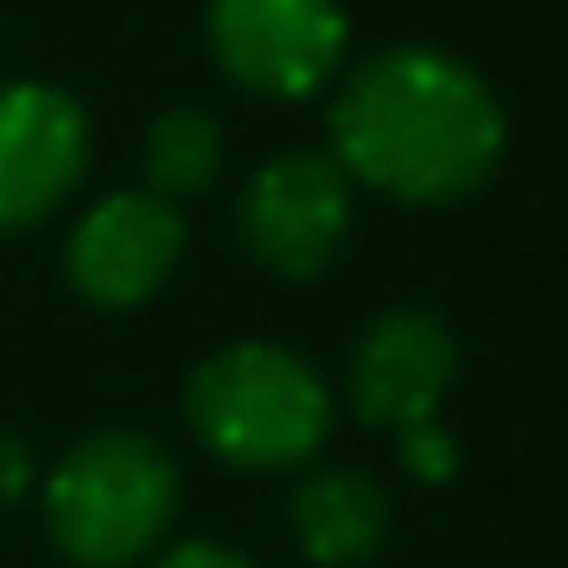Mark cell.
I'll return each instance as SVG.
<instances>
[{"instance_id": "ba28073f", "label": "cell", "mask_w": 568, "mask_h": 568, "mask_svg": "<svg viewBox=\"0 0 568 568\" xmlns=\"http://www.w3.org/2000/svg\"><path fill=\"white\" fill-rule=\"evenodd\" d=\"M448 382H455V335L422 308L382 315L355 342V362H348L355 415L368 428H395V435L415 428V422H435Z\"/></svg>"}, {"instance_id": "7c38bea8", "label": "cell", "mask_w": 568, "mask_h": 568, "mask_svg": "<svg viewBox=\"0 0 568 568\" xmlns=\"http://www.w3.org/2000/svg\"><path fill=\"white\" fill-rule=\"evenodd\" d=\"M402 462L415 475H428V481H448L455 475V442L435 422H415V428H402Z\"/></svg>"}, {"instance_id": "4fadbf2b", "label": "cell", "mask_w": 568, "mask_h": 568, "mask_svg": "<svg viewBox=\"0 0 568 568\" xmlns=\"http://www.w3.org/2000/svg\"><path fill=\"white\" fill-rule=\"evenodd\" d=\"M154 568H254L241 548H227V541H181V548H168Z\"/></svg>"}, {"instance_id": "8fae6325", "label": "cell", "mask_w": 568, "mask_h": 568, "mask_svg": "<svg viewBox=\"0 0 568 568\" xmlns=\"http://www.w3.org/2000/svg\"><path fill=\"white\" fill-rule=\"evenodd\" d=\"M34 481H41V468H34V442L14 435V428H0V515L21 508V501L34 495Z\"/></svg>"}, {"instance_id": "30bf717a", "label": "cell", "mask_w": 568, "mask_h": 568, "mask_svg": "<svg viewBox=\"0 0 568 568\" xmlns=\"http://www.w3.org/2000/svg\"><path fill=\"white\" fill-rule=\"evenodd\" d=\"M148 194L161 201H201L221 168H227V128L207 114V108H168L154 128H148Z\"/></svg>"}, {"instance_id": "277c9868", "label": "cell", "mask_w": 568, "mask_h": 568, "mask_svg": "<svg viewBox=\"0 0 568 568\" xmlns=\"http://www.w3.org/2000/svg\"><path fill=\"white\" fill-rule=\"evenodd\" d=\"M207 48L221 74L267 101H308L348 48L342 0H207Z\"/></svg>"}, {"instance_id": "52a82bcc", "label": "cell", "mask_w": 568, "mask_h": 568, "mask_svg": "<svg viewBox=\"0 0 568 568\" xmlns=\"http://www.w3.org/2000/svg\"><path fill=\"white\" fill-rule=\"evenodd\" d=\"M181 247H187V221L174 201L161 194H101L74 234H68V281H74V295L94 302V308H141L154 302L174 267H181Z\"/></svg>"}, {"instance_id": "8992f818", "label": "cell", "mask_w": 568, "mask_h": 568, "mask_svg": "<svg viewBox=\"0 0 568 568\" xmlns=\"http://www.w3.org/2000/svg\"><path fill=\"white\" fill-rule=\"evenodd\" d=\"M94 128L88 108L54 81L0 88V234L41 227L88 174Z\"/></svg>"}, {"instance_id": "7a4b0ae2", "label": "cell", "mask_w": 568, "mask_h": 568, "mask_svg": "<svg viewBox=\"0 0 568 568\" xmlns=\"http://www.w3.org/2000/svg\"><path fill=\"white\" fill-rule=\"evenodd\" d=\"M174 508H181V468L141 428L81 435L41 481L48 541L74 568H134L141 555H154Z\"/></svg>"}, {"instance_id": "6da1fadb", "label": "cell", "mask_w": 568, "mask_h": 568, "mask_svg": "<svg viewBox=\"0 0 568 568\" xmlns=\"http://www.w3.org/2000/svg\"><path fill=\"white\" fill-rule=\"evenodd\" d=\"M335 161L395 201H462L501 161V108L462 61L388 48L335 101Z\"/></svg>"}, {"instance_id": "9c48e42d", "label": "cell", "mask_w": 568, "mask_h": 568, "mask_svg": "<svg viewBox=\"0 0 568 568\" xmlns=\"http://www.w3.org/2000/svg\"><path fill=\"white\" fill-rule=\"evenodd\" d=\"M288 521L315 568H355L388 541V495L362 468H315L302 475Z\"/></svg>"}, {"instance_id": "3957f363", "label": "cell", "mask_w": 568, "mask_h": 568, "mask_svg": "<svg viewBox=\"0 0 568 568\" xmlns=\"http://www.w3.org/2000/svg\"><path fill=\"white\" fill-rule=\"evenodd\" d=\"M181 408L201 448L234 468H295L328 442V422H335L322 375L281 342L214 348L187 375Z\"/></svg>"}, {"instance_id": "5b68a950", "label": "cell", "mask_w": 568, "mask_h": 568, "mask_svg": "<svg viewBox=\"0 0 568 568\" xmlns=\"http://www.w3.org/2000/svg\"><path fill=\"white\" fill-rule=\"evenodd\" d=\"M348 221H355V194H348V174H342L335 154H281V161H267L241 187V207H234L241 247L281 281L322 274L342 254Z\"/></svg>"}]
</instances>
